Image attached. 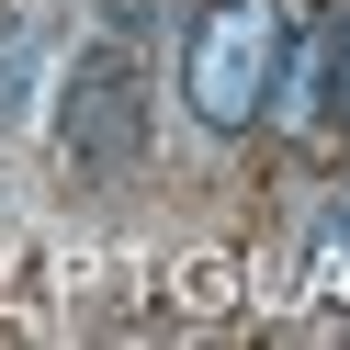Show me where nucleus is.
I'll use <instances>...</instances> for the list:
<instances>
[{"label": "nucleus", "instance_id": "obj_1", "mask_svg": "<svg viewBox=\"0 0 350 350\" xmlns=\"http://www.w3.org/2000/svg\"><path fill=\"white\" fill-rule=\"evenodd\" d=\"M282 0H204L181 34V102L215 124V136H249L260 102H271V68H282Z\"/></svg>", "mask_w": 350, "mask_h": 350}, {"label": "nucleus", "instance_id": "obj_3", "mask_svg": "<svg viewBox=\"0 0 350 350\" xmlns=\"http://www.w3.org/2000/svg\"><path fill=\"white\" fill-rule=\"evenodd\" d=\"M271 124H294V136H317V124L350 113V68H339V12H327L317 34H282V68H271V102H260Z\"/></svg>", "mask_w": 350, "mask_h": 350}, {"label": "nucleus", "instance_id": "obj_5", "mask_svg": "<svg viewBox=\"0 0 350 350\" xmlns=\"http://www.w3.org/2000/svg\"><path fill=\"white\" fill-rule=\"evenodd\" d=\"M305 282H317V294H350V192L327 204V226L305 237Z\"/></svg>", "mask_w": 350, "mask_h": 350}, {"label": "nucleus", "instance_id": "obj_4", "mask_svg": "<svg viewBox=\"0 0 350 350\" xmlns=\"http://www.w3.org/2000/svg\"><path fill=\"white\" fill-rule=\"evenodd\" d=\"M46 68H57V12H46V0L0 12V136H23V124H34Z\"/></svg>", "mask_w": 350, "mask_h": 350}, {"label": "nucleus", "instance_id": "obj_2", "mask_svg": "<svg viewBox=\"0 0 350 350\" xmlns=\"http://www.w3.org/2000/svg\"><path fill=\"white\" fill-rule=\"evenodd\" d=\"M57 147H68V170H91V181H113V170L147 159V57L136 34L102 23L91 46L68 57V79H57Z\"/></svg>", "mask_w": 350, "mask_h": 350}, {"label": "nucleus", "instance_id": "obj_6", "mask_svg": "<svg viewBox=\"0 0 350 350\" xmlns=\"http://www.w3.org/2000/svg\"><path fill=\"white\" fill-rule=\"evenodd\" d=\"M339 68H350V12H339Z\"/></svg>", "mask_w": 350, "mask_h": 350}]
</instances>
